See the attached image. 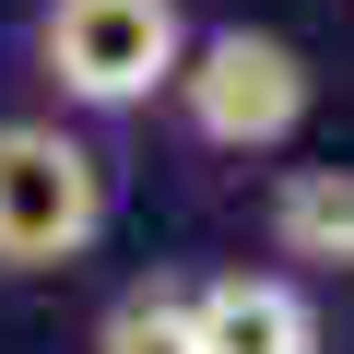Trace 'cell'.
Returning <instances> with one entry per match:
<instances>
[{"label":"cell","instance_id":"6","mask_svg":"<svg viewBox=\"0 0 354 354\" xmlns=\"http://www.w3.org/2000/svg\"><path fill=\"white\" fill-rule=\"evenodd\" d=\"M95 354H201V307H189V283H118L106 295V319H95Z\"/></svg>","mask_w":354,"mask_h":354},{"label":"cell","instance_id":"1","mask_svg":"<svg viewBox=\"0 0 354 354\" xmlns=\"http://www.w3.org/2000/svg\"><path fill=\"white\" fill-rule=\"evenodd\" d=\"M177 59H189V12L177 0H48L36 12V71L59 83V106H153L177 95Z\"/></svg>","mask_w":354,"mask_h":354},{"label":"cell","instance_id":"5","mask_svg":"<svg viewBox=\"0 0 354 354\" xmlns=\"http://www.w3.org/2000/svg\"><path fill=\"white\" fill-rule=\"evenodd\" d=\"M189 307H201V354H319L307 272H213L189 283Z\"/></svg>","mask_w":354,"mask_h":354},{"label":"cell","instance_id":"2","mask_svg":"<svg viewBox=\"0 0 354 354\" xmlns=\"http://www.w3.org/2000/svg\"><path fill=\"white\" fill-rule=\"evenodd\" d=\"M319 106V71L295 36H260V24H213L189 36V59H177V118H189V142L213 153H283Z\"/></svg>","mask_w":354,"mask_h":354},{"label":"cell","instance_id":"3","mask_svg":"<svg viewBox=\"0 0 354 354\" xmlns=\"http://www.w3.org/2000/svg\"><path fill=\"white\" fill-rule=\"evenodd\" d=\"M106 236V165L59 118H0V272H59Z\"/></svg>","mask_w":354,"mask_h":354},{"label":"cell","instance_id":"4","mask_svg":"<svg viewBox=\"0 0 354 354\" xmlns=\"http://www.w3.org/2000/svg\"><path fill=\"white\" fill-rule=\"evenodd\" d=\"M260 236L307 283H354V165H283L260 189Z\"/></svg>","mask_w":354,"mask_h":354}]
</instances>
